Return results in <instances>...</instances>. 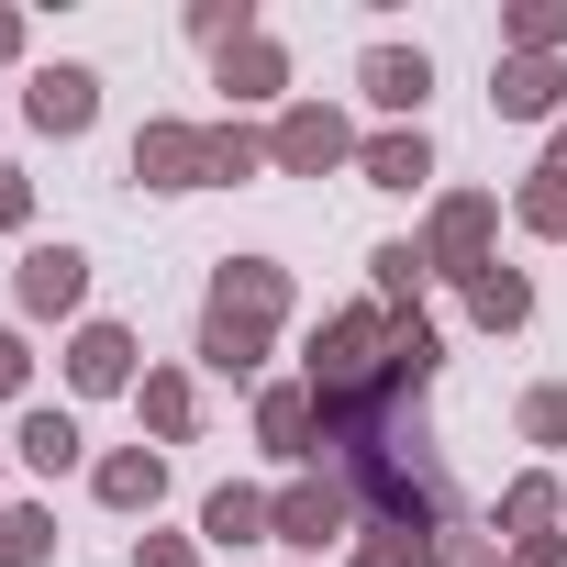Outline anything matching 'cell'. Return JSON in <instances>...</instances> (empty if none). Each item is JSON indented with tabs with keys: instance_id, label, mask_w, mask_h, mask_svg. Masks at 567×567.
<instances>
[{
	"instance_id": "obj_1",
	"label": "cell",
	"mask_w": 567,
	"mask_h": 567,
	"mask_svg": "<svg viewBox=\"0 0 567 567\" xmlns=\"http://www.w3.org/2000/svg\"><path fill=\"white\" fill-rule=\"evenodd\" d=\"M290 267L278 256H223L212 267V290H200V368H223V379H256L267 368V346H278V323H290Z\"/></svg>"
},
{
	"instance_id": "obj_2",
	"label": "cell",
	"mask_w": 567,
	"mask_h": 567,
	"mask_svg": "<svg viewBox=\"0 0 567 567\" xmlns=\"http://www.w3.org/2000/svg\"><path fill=\"white\" fill-rule=\"evenodd\" d=\"M379 368H390V312H379V301L323 312V323H312V346H301V379H312V390H368Z\"/></svg>"
},
{
	"instance_id": "obj_3",
	"label": "cell",
	"mask_w": 567,
	"mask_h": 567,
	"mask_svg": "<svg viewBox=\"0 0 567 567\" xmlns=\"http://www.w3.org/2000/svg\"><path fill=\"white\" fill-rule=\"evenodd\" d=\"M357 145H368V134H357L334 101H290V112L267 123V167H278V178H334V167H357Z\"/></svg>"
},
{
	"instance_id": "obj_4",
	"label": "cell",
	"mask_w": 567,
	"mask_h": 567,
	"mask_svg": "<svg viewBox=\"0 0 567 567\" xmlns=\"http://www.w3.org/2000/svg\"><path fill=\"white\" fill-rule=\"evenodd\" d=\"M267 512H278V545H290L301 567H323V545H346V534H357V501H346V478H334V467H301L290 489H267Z\"/></svg>"
},
{
	"instance_id": "obj_5",
	"label": "cell",
	"mask_w": 567,
	"mask_h": 567,
	"mask_svg": "<svg viewBox=\"0 0 567 567\" xmlns=\"http://www.w3.org/2000/svg\"><path fill=\"white\" fill-rule=\"evenodd\" d=\"M489 234H501V200H489V189H445L434 223H423V267L467 290V278L489 267Z\"/></svg>"
},
{
	"instance_id": "obj_6",
	"label": "cell",
	"mask_w": 567,
	"mask_h": 567,
	"mask_svg": "<svg viewBox=\"0 0 567 567\" xmlns=\"http://www.w3.org/2000/svg\"><path fill=\"white\" fill-rule=\"evenodd\" d=\"M134 189H212V123H178V112H145L134 123Z\"/></svg>"
},
{
	"instance_id": "obj_7",
	"label": "cell",
	"mask_w": 567,
	"mask_h": 567,
	"mask_svg": "<svg viewBox=\"0 0 567 567\" xmlns=\"http://www.w3.org/2000/svg\"><path fill=\"white\" fill-rule=\"evenodd\" d=\"M12 301H23V323H90V256L79 245H23V267H12Z\"/></svg>"
},
{
	"instance_id": "obj_8",
	"label": "cell",
	"mask_w": 567,
	"mask_h": 567,
	"mask_svg": "<svg viewBox=\"0 0 567 567\" xmlns=\"http://www.w3.org/2000/svg\"><path fill=\"white\" fill-rule=\"evenodd\" d=\"M357 101L390 112V123H423V101H434V56H423V45H368V56H357Z\"/></svg>"
},
{
	"instance_id": "obj_9",
	"label": "cell",
	"mask_w": 567,
	"mask_h": 567,
	"mask_svg": "<svg viewBox=\"0 0 567 567\" xmlns=\"http://www.w3.org/2000/svg\"><path fill=\"white\" fill-rule=\"evenodd\" d=\"M23 123H34V134H56V145H79V134L101 123V79H90V68H34Z\"/></svg>"
},
{
	"instance_id": "obj_10",
	"label": "cell",
	"mask_w": 567,
	"mask_h": 567,
	"mask_svg": "<svg viewBox=\"0 0 567 567\" xmlns=\"http://www.w3.org/2000/svg\"><path fill=\"white\" fill-rule=\"evenodd\" d=\"M489 112L501 123H556L567 112V56H501L489 68Z\"/></svg>"
},
{
	"instance_id": "obj_11",
	"label": "cell",
	"mask_w": 567,
	"mask_h": 567,
	"mask_svg": "<svg viewBox=\"0 0 567 567\" xmlns=\"http://www.w3.org/2000/svg\"><path fill=\"white\" fill-rule=\"evenodd\" d=\"M212 90H234V112H290V45H278V34H245L234 56H212Z\"/></svg>"
},
{
	"instance_id": "obj_12",
	"label": "cell",
	"mask_w": 567,
	"mask_h": 567,
	"mask_svg": "<svg viewBox=\"0 0 567 567\" xmlns=\"http://www.w3.org/2000/svg\"><path fill=\"white\" fill-rule=\"evenodd\" d=\"M134 379H145V368H134V334H123V323H79V334H68V390H79V401H112V390H134Z\"/></svg>"
},
{
	"instance_id": "obj_13",
	"label": "cell",
	"mask_w": 567,
	"mask_h": 567,
	"mask_svg": "<svg viewBox=\"0 0 567 567\" xmlns=\"http://www.w3.org/2000/svg\"><path fill=\"white\" fill-rule=\"evenodd\" d=\"M556 523H567V478H556V467H523V478L501 489V512H489L501 556H512V545H534V534H556Z\"/></svg>"
},
{
	"instance_id": "obj_14",
	"label": "cell",
	"mask_w": 567,
	"mask_h": 567,
	"mask_svg": "<svg viewBox=\"0 0 567 567\" xmlns=\"http://www.w3.org/2000/svg\"><path fill=\"white\" fill-rule=\"evenodd\" d=\"M256 445L278 467H312V379H267L256 390Z\"/></svg>"
},
{
	"instance_id": "obj_15",
	"label": "cell",
	"mask_w": 567,
	"mask_h": 567,
	"mask_svg": "<svg viewBox=\"0 0 567 567\" xmlns=\"http://www.w3.org/2000/svg\"><path fill=\"white\" fill-rule=\"evenodd\" d=\"M90 489H101V512H156L167 501V445H112L90 467Z\"/></svg>"
},
{
	"instance_id": "obj_16",
	"label": "cell",
	"mask_w": 567,
	"mask_h": 567,
	"mask_svg": "<svg viewBox=\"0 0 567 567\" xmlns=\"http://www.w3.org/2000/svg\"><path fill=\"white\" fill-rule=\"evenodd\" d=\"M200 545H223V556H245V545H278V512H267V489L223 478V489L200 501Z\"/></svg>"
},
{
	"instance_id": "obj_17",
	"label": "cell",
	"mask_w": 567,
	"mask_h": 567,
	"mask_svg": "<svg viewBox=\"0 0 567 567\" xmlns=\"http://www.w3.org/2000/svg\"><path fill=\"white\" fill-rule=\"evenodd\" d=\"M357 178H368V189H423V178H434V134H423V123L368 134V145H357Z\"/></svg>"
},
{
	"instance_id": "obj_18",
	"label": "cell",
	"mask_w": 567,
	"mask_h": 567,
	"mask_svg": "<svg viewBox=\"0 0 567 567\" xmlns=\"http://www.w3.org/2000/svg\"><path fill=\"white\" fill-rule=\"evenodd\" d=\"M134 412H145V445H189V434H200L189 368H145V379H134Z\"/></svg>"
},
{
	"instance_id": "obj_19",
	"label": "cell",
	"mask_w": 567,
	"mask_h": 567,
	"mask_svg": "<svg viewBox=\"0 0 567 567\" xmlns=\"http://www.w3.org/2000/svg\"><path fill=\"white\" fill-rule=\"evenodd\" d=\"M467 323H478V334H523V323H534V278L489 256V267L467 278Z\"/></svg>"
},
{
	"instance_id": "obj_20",
	"label": "cell",
	"mask_w": 567,
	"mask_h": 567,
	"mask_svg": "<svg viewBox=\"0 0 567 567\" xmlns=\"http://www.w3.org/2000/svg\"><path fill=\"white\" fill-rule=\"evenodd\" d=\"M423 234H390V245H368V301L379 312H423Z\"/></svg>"
},
{
	"instance_id": "obj_21",
	"label": "cell",
	"mask_w": 567,
	"mask_h": 567,
	"mask_svg": "<svg viewBox=\"0 0 567 567\" xmlns=\"http://www.w3.org/2000/svg\"><path fill=\"white\" fill-rule=\"evenodd\" d=\"M79 445H90V434H79V412H56V401H34V412H23V434H12V456H23L34 478H68V467H79Z\"/></svg>"
},
{
	"instance_id": "obj_22",
	"label": "cell",
	"mask_w": 567,
	"mask_h": 567,
	"mask_svg": "<svg viewBox=\"0 0 567 567\" xmlns=\"http://www.w3.org/2000/svg\"><path fill=\"white\" fill-rule=\"evenodd\" d=\"M501 56H567V0H512L501 12Z\"/></svg>"
},
{
	"instance_id": "obj_23",
	"label": "cell",
	"mask_w": 567,
	"mask_h": 567,
	"mask_svg": "<svg viewBox=\"0 0 567 567\" xmlns=\"http://www.w3.org/2000/svg\"><path fill=\"white\" fill-rule=\"evenodd\" d=\"M56 556V512L45 501H0V567H45Z\"/></svg>"
},
{
	"instance_id": "obj_24",
	"label": "cell",
	"mask_w": 567,
	"mask_h": 567,
	"mask_svg": "<svg viewBox=\"0 0 567 567\" xmlns=\"http://www.w3.org/2000/svg\"><path fill=\"white\" fill-rule=\"evenodd\" d=\"M512 223H523L534 245H567V178H556V167H534V178L512 189Z\"/></svg>"
},
{
	"instance_id": "obj_25",
	"label": "cell",
	"mask_w": 567,
	"mask_h": 567,
	"mask_svg": "<svg viewBox=\"0 0 567 567\" xmlns=\"http://www.w3.org/2000/svg\"><path fill=\"white\" fill-rule=\"evenodd\" d=\"M245 178H267V134L256 123H212V189H245Z\"/></svg>"
},
{
	"instance_id": "obj_26",
	"label": "cell",
	"mask_w": 567,
	"mask_h": 567,
	"mask_svg": "<svg viewBox=\"0 0 567 567\" xmlns=\"http://www.w3.org/2000/svg\"><path fill=\"white\" fill-rule=\"evenodd\" d=\"M245 34H267V23H256V0H189V45H212V56H234Z\"/></svg>"
},
{
	"instance_id": "obj_27",
	"label": "cell",
	"mask_w": 567,
	"mask_h": 567,
	"mask_svg": "<svg viewBox=\"0 0 567 567\" xmlns=\"http://www.w3.org/2000/svg\"><path fill=\"white\" fill-rule=\"evenodd\" d=\"M512 423H523V445H567V379H534Z\"/></svg>"
},
{
	"instance_id": "obj_28",
	"label": "cell",
	"mask_w": 567,
	"mask_h": 567,
	"mask_svg": "<svg viewBox=\"0 0 567 567\" xmlns=\"http://www.w3.org/2000/svg\"><path fill=\"white\" fill-rule=\"evenodd\" d=\"M434 567H501V534L489 523H445L434 534Z\"/></svg>"
},
{
	"instance_id": "obj_29",
	"label": "cell",
	"mask_w": 567,
	"mask_h": 567,
	"mask_svg": "<svg viewBox=\"0 0 567 567\" xmlns=\"http://www.w3.org/2000/svg\"><path fill=\"white\" fill-rule=\"evenodd\" d=\"M346 567H434V545H412V534H357Z\"/></svg>"
},
{
	"instance_id": "obj_30",
	"label": "cell",
	"mask_w": 567,
	"mask_h": 567,
	"mask_svg": "<svg viewBox=\"0 0 567 567\" xmlns=\"http://www.w3.org/2000/svg\"><path fill=\"white\" fill-rule=\"evenodd\" d=\"M23 223H34V167L0 156V234H23Z\"/></svg>"
},
{
	"instance_id": "obj_31",
	"label": "cell",
	"mask_w": 567,
	"mask_h": 567,
	"mask_svg": "<svg viewBox=\"0 0 567 567\" xmlns=\"http://www.w3.org/2000/svg\"><path fill=\"white\" fill-rule=\"evenodd\" d=\"M123 567H200V534H145Z\"/></svg>"
},
{
	"instance_id": "obj_32",
	"label": "cell",
	"mask_w": 567,
	"mask_h": 567,
	"mask_svg": "<svg viewBox=\"0 0 567 567\" xmlns=\"http://www.w3.org/2000/svg\"><path fill=\"white\" fill-rule=\"evenodd\" d=\"M23 390H34V346L0 323V401H23Z\"/></svg>"
},
{
	"instance_id": "obj_33",
	"label": "cell",
	"mask_w": 567,
	"mask_h": 567,
	"mask_svg": "<svg viewBox=\"0 0 567 567\" xmlns=\"http://www.w3.org/2000/svg\"><path fill=\"white\" fill-rule=\"evenodd\" d=\"M512 567H567V534H534V545H512Z\"/></svg>"
},
{
	"instance_id": "obj_34",
	"label": "cell",
	"mask_w": 567,
	"mask_h": 567,
	"mask_svg": "<svg viewBox=\"0 0 567 567\" xmlns=\"http://www.w3.org/2000/svg\"><path fill=\"white\" fill-rule=\"evenodd\" d=\"M23 56V12H12V0H0V68H12Z\"/></svg>"
},
{
	"instance_id": "obj_35",
	"label": "cell",
	"mask_w": 567,
	"mask_h": 567,
	"mask_svg": "<svg viewBox=\"0 0 567 567\" xmlns=\"http://www.w3.org/2000/svg\"><path fill=\"white\" fill-rule=\"evenodd\" d=\"M545 167H556V178H567V123H556V134H545Z\"/></svg>"
},
{
	"instance_id": "obj_36",
	"label": "cell",
	"mask_w": 567,
	"mask_h": 567,
	"mask_svg": "<svg viewBox=\"0 0 567 567\" xmlns=\"http://www.w3.org/2000/svg\"><path fill=\"white\" fill-rule=\"evenodd\" d=\"M501 567H512V556H501Z\"/></svg>"
}]
</instances>
